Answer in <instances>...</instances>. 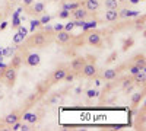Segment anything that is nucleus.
Returning <instances> with one entry per match:
<instances>
[{
	"mask_svg": "<svg viewBox=\"0 0 146 131\" xmlns=\"http://www.w3.org/2000/svg\"><path fill=\"white\" fill-rule=\"evenodd\" d=\"M7 2H10V3H13V2H16V0H7Z\"/></svg>",
	"mask_w": 146,
	"mask_h": 131,
	"instance_id": "42",
	"label": "nucleus"
},
{
	"mask_svg": "<svg viewBox=\"0 0 146 131\" xmlns=\"http://www.w3.org/2000/svg\"><path fill=\"white\" fill-rule=\"evenodd\" d=\"M140 2V0H130V3H133V5H137Z\"/></svg>",
	"mask_w": 146,
	"mask_h": 131,
	"instance_id": "41",
	"label": "nucleus"
},
{
	"mask_svg": "<svg viewBox=\"0 0 146 131\" xmlns=\"http://www.w3.org/2000/svg\"><path fill=\"white\" fill-rule=\"evenodd\" d=\"M88 13L89 12L86 10V9H83V7H78V9H75V10H72L70 12V16L75 19V20H85L88 18Z\"/></svg>",
	"mask_w": 146,
	"mask_h": 131,
	"instance_id": "7",
	"label": "nucleus"
},
{
	"mask_svg": "<svg viewBox=\"0 0 146 131\" xmlns=\"http://www.w3.org/2000/svg\"><path fill=\"white\" fill-rule=\"evenodd\" d=\"M22 3H23V6H25V7H28V6H31L34 3V0H22Z\"/></svg>",
	"mask_w": 146,
	"mask_h": 131,
	"instance_id": "37",
	"label": "nucleus"
},
{
	"mask_svg": "<svg viewBox=\"0 0 146 131\" xmlns=\"http://www.w3.org/2000/svg\"><path fill=\"white\" fill-rule=\"evenodd\" d=\"M95 85L100 86V85H101V80H100V79H95Z\"/></svg>",
	"mask_w": 146,
	"mask_h": 131,
	"instance_id": "40",
	"label": "nucleus"
},
{
	"mask_svg": "<svg viewBox=\"0 0 146 131\" xmlns=\"http://www.w3.org/2000/svg\"><path fill=\"white\" fill-rule=\"evenodd\" d=\"M105 9H120V0H104Z\"/></svg>",
	"mask_w": 146,
	"mask_h": 131,
	"instance_id": "18",
	"label": "nucleus"
},
{
	"mask_svg": "<svg viewBox=\"0 0 146 131\" xmlns=\"http://www.w3.org/2000/svg\"><path fill=\"white\" fill-rule=\"evenodd\" d=\"M66 73H67V70H66L64 67H58L57 70H54L53 74H51V83H58V82H62V80L64 79Z\"/></svg>",
	"mask_w": 146,
	"mask_h": 131,
	"instance_id": "10",
	"label": "nucleus"
},
{
	"mask_svg": "<svg viewBox=\"0 0 146 131\" xmlns=\"http://www.w3.org/2000/svg\"><path fill=\"white\" fill-rule=\"evenodd\" d=\"M48 42V38L45 32H35L34 35H31V37L28 38L27 44L31 45V47H42Z\"/></svg>",
	"mask_w": 146,
	"mask_h": 131,
	"instance_id": "1",
	"label": "nucleus"
},
{
	"mask_svg": "<svg viewBox=\"0 0 146 131\" xmlns=\"http://www.w3.org/2000/svg\"><path fill=\"white\" fill-rule=\"evenodd\" d=\"M85 93H86V96H88L89 99H92V98H96V96H98V93H100V92L96 90V89H88Z\"/></svg>",
	"mask_w": 146,
	"mask_h": 131,
	"instance_id": "26",
	"label": "nucleus"
},
{
	"mask_svg": "<svg viewBox=\"0 0 146 131\" xmlns=\"http://www.w3.org/2000/svg\"><path fill=\"white\" fill-rule=\"evenodd\" d=\"M3 79L6 80L7 86H13L16 82V68H13L12 66H7L3 73Z\"/></svg>",
	"mask_w": 146,
	"mask_h": 131,
	"instance_id": "3",
	"label": "nucleus"
},
{
	"mask_svg": "<svg viewBox=\"0 0 146 131\" xmlns=\"http://www.w3.org/2000/svg\"><path fill=\"white\" fill-rule=\"evenodd\" d=\"M117 76H118V73L115 68H105L101 71V77L105 80H114V79H117Z\"/></svg>",
	"mask_w": 146,
	"mask_h": 131,
	"instance_id": "12",
	"label": "nucleus"
},
{
	"mask_svg": "<svg viewBox=\"0 0 146 131\" xmlns=\"http://www.w3.org/2000/svg\"><path fill=\"white\" fill-rule=\"evenodd\" d=\"M121 86H123V89L126 90L127 88L133 86V80H131V79H124V82H123V85H121Z\"/></svg>",
	"mask_w": 146,
	"mask_h": 131,
	"instance_id": "31",
	"label": "nucleus"
},
{
	"mask_svg": "<svg viewBox=\"0 0 146 131\" xmlns=\"http://www.w3.org/2000/svg\"><path fill=\"white\" fill-rule=\"evenodd\" d=\"M18 32L21 34V35H23V37L27 38V35H28V29L27 28H23V26H19V29H18Z\"/></svg>",
	"mask_w": 146,
	"mask_h": 131,
	"instance_id": "32",
	"label": "nucleus"
},
{
	"mask_svg": "<svg viewBox=\"0 0 146 131\" xmlns=\"http://www.w3.org/2000/svg\"><path fill=\"white\" fill-rule=\"evenodd\" d=\"M63 26H64V25H62V23H57V25H56V26L53 28V31L58 32V31H62V29H63Z\"/></svg>",
	"mask_w": 146,
	"mask_h": 131,
	"instance_id": "35",
	"label": "nucleus"
},
{
	"mask_svg": "<svg viewBox=\"0 0 146 131\" xmlns=\"http://www.w3.org/2000/svg\"><path fill=\"white\" fill-rule=\"evenodd\" d=\"M25 41V37L23 35H21L19 32H16L15 35H13V44H21V42H23Z\"/></svg>",
	"mask_w": 146,
	"mask_h": 131,
	"instance_id": "23",
	"label": "nucleus"
},
{
	"mask_svg": "<svg viewBox=\"0 0 146 131\" xmlns=\"http://www.w3.org/2000/svg\"><path fill=\"white\" fill-rule=\"evenodd\" d=\"M41 18H40V23L41 25H47V23H50V20H51V16L50 15H45V13H42V15H40Z\"/></svg>",
	"mask_w": 146,
	"mask_h": 131,
	"instance_id": "21",
	"label": "nucleus"
},
{
	"mask_svg": "<svg viewBox=\"0 0 146 131\" xmlns=\"http://www.w3.org/2000/svg\"><path fill=\"white\" fill-rule=\"evenodd\" d=\"M135 77V80L133 82H136V83H142V85H145V82H146V73H145V70H140L137 74L133 76Z\"/></svg>",
	"mask_w": 146,
	"mask_h": 131,
	"instance_id": "19",
	"label": "nucleus"
},
{
	"mask_svg": "<svg viewBox=\"0 0 146 131\" xmlns=\"http://www.w3.org/2000/svg\"><path fill=\"white\" fill-rule=\"evenodd\" d=\"M143 96H145L143 90L142 92H137V93H133V96H131V106H137L139 102L143 99Z\"/></svg>",
	"mask_w": 146,
	"mask_h": 131,
	"instance_id": "17",
	"label": "nucleus"
},
{
	"mask_svg": "<svg viewBox=\"0 0 146 131\" xmlns=\"http://www.w3.org/2000/svg\"><path fill=\"white\" fill-rule=\"evenodd\" d=\"M83 6L88 12H96L101 6V0H85Z\"/></svg>",
	"mask_w": 146,
	"mask_h": 131,
	"instance_id": "11",
	"label": "nucleus"
},
{
	"mask_svg": "<svg viewBox=\"0 0 146 131\" xmlns=\"http://www.w3.org/2000/svg\"><path fill=\"white\" fill-rule=\"evenodd\" d=\"M58 18L60 19H67V18H70V12L67 10V9H62L58 12Z\"/></svg>",
	"mask_w": 146,
	"mask_h": 131,
	"instance_id": "28",
	"label": "nucleus"
},
{
	"mask_svg": "<svg viewBox=\"0 0 146 131\" xmlns=\"http://www.w3.org/2000/svg\"><path fill=\"white\" fill-rule=\"evenodd\" d=\"M21 125H22V122H19V121H16L15 124H12L10 127H12V130H13V131H16V130H21Z\"/></svg>",
	"mask_w": 146,
	"mask_h": 131,
	"instance_id": "33",
	"label": "nucleus"
},
{
	"mask_svg": "<svg viewBox=\"0 0 146 131\" xmlns=\"http://www.w3.org/2000/svg\"><path fill=\"white\" fill-rule=\"evenodd\" d=\"M22 117H23V121L28 122V124H35L38 121V115L34 114V112H25Z\"/></svg>",
	"mask_w": 146,
	"mask_h": 131,
	"instance_id": "15",
	"label": "nucleus"
},
{
	"mask_svg": "<svg viewBox=\"0 0 146 131\" xmlns=\"http://www.w3.org/2000/svg\"><path fill=\"white\" fill-rule=\"evenodd\" d=\"M70 39H72V35H70V32H67V31H64V29H62V31L56 32V41H57L58 44L64 45V44L70 42Z\"/></svg>",
	"mask_w": 146,
	"mask_h": 131,
	"instance_id": "8",
	"label": "nucleus"
},
{
	"mask_svg": "<svg viewBox=\"0 0 146 131\" xmlns=\"http://www.w3.org/2000/svg\"><path fill=\"white\" fill-rule=\"evenodd\" d=\"M21 130H22V131H29V130H32V128H31V125H29L28 122H27V124H23V122H22Z\"/></svg>",
	"mask_w": 146,
	"mask_h": 131,
	"instance_id": "34",
	"label": "nucleus"
},
{
	"mask_svg": "<svg viewBox=\"0 0 146 131\" xmlns=\"http://www.w3.org/2000/svg\"><path fill=\"white\" fill-rule=\"evenodd\" d=\"M80 92H82V88H76V89H75V93H76V95H80Z\"/></svg>",
	"mask_w": 146,
	"mask_h": 131,
	"instance_id": "39",
	"label": "nucleus"
},
{
	"mask_svg": "<svg viewBox=\"0 0 146 131\" xmlns=\"http://www.w3.org/2000/svg\"><path fill=\"white\" fill-rule=\"evenodd\" d=\"M104 19L107 22H115L118 19V9H107L104 13Z\"/></svg>",
	"mask_w": 146,
	"mask_h": 131,
	"instance_id": "13",
	"label": "nucleus"
},
{
	"mask_svg": "<svg viewBox=\"0 0 146 131\" xmlns=\"http://www.w3.org/2000/svg\"><path fill=\"white\" fill-rule=\"evenodd\" d=\"M80 73L83 77H86V79H92V77H96V66H95V61L94 63H85V66L82 67L80 70Z\"/></svg>",
	"mask_w": 146,
	"mask_h": 131,
	"instance_id": "2",
	"label": "nucleus"
},
{
	"mask_svg": "<svg viewBox=\"0 0 146 131\" xmlns=\"http://www.w3.org/2000/svg\"><path fill=\"white\" fill-rule=\"evenodd\" d=\"M139 12L136 10H129V9H118V18H133L137 16Z\"/></svg>",
	"mask_w": 146,
	"mask_h": 131,
	"instance_id": "14",
	"label": "nucleus"
},
{
	"mask_svg": "<svg viewBox=\"0 0 146 131\" xmlns=\"http://www.w3.org/2000/svg\"><path fill=\"white\" fill-rule=\"evenodd\" d=\"M136 66H139L142 70H145L146 68V61H145V57L142 55V57H137V60H136V63H135Z\"/></svg>",
	"mask_w": 146,
	"mask_h": 131,
	"instance_id": "24",
	"label": "nucleus"
},
{
	"mask_svg": "<svg viewBox=\"0 0 146 131\" xmlns=\"http://www.w3.org/2000/svg\"><path fill=\"white\" fill-rule=\"evenodd\" d=\"M75 77H76V74L75 73H73V71H67V73H66V76H64V82H67V83H72L73 80H75Z\"/></svg>",
	"mask_w": 146,
	"mask_h": 131,
	"instance_id": "25",
	"label": "nucleus"
},
{
	"mask_svg": "<svg viewBox=\"0 0 146 131\" xmlns=\"http://www.w3.org/2000/svg\"><path fill=\"white\" fill-rule=\"evenodd\" d=\"M28 9H29L28 13H31L34 16H40V15L45 13V5L42 2H34L31 6H28Z\"/></svg>",
	"mask_w": 146,
	"mask_h": 131,
	"instance_id": "6",
	"label": "nucleus"
},
{
	"mask_svg": "<svg viewBox=\"0 0 146 131\" xmlns=\"http://www.w3.org/2000/svg\"><path fill=\"white\" fill-rule=\"evenodd\" d=\"M85 63H86V58H83V57H76V58H73V60L70 61V71H73L75 74L80 73V70L82 67L85 66Z\"/></svg>",
	"mask_w": 146,
	"mask_h": 131,
	"instance_id": "5",
	"label": "nucleus"
},
{
	"mask_svg": "<svg viewBox=\"0 0 146 131\" xmlns=\"http://www.w3.org/2000/svg\"><path fill=\"white\" fill-rule=\"evenodd\" d=\"M19 114L18 112H12V114H7L6 117H5V122L7 124V125H12V124H15L16 121H19Z\"/></svg>",
	"mask_w": 146,
	"mask_h": 131,
	"instance_id": "16",
	"label": "nucleus"
},
{
	"mask_svg": "<svg viewBox=\"0 0 146 131\" xmlns=\"http://www.w3.org/2000/svg\"><path fill=\"white\" fill-rule=\"evenodd\" d=\"M7 28V22H2V25H0V31H5Z\"/></svg>",
	"mask_w": 146,
	"mask_h": 131,
	"instance_id": "38",
	"label": "nucleus"
},
{
	"mask_svg": "<svg viewBox=\"0 0 146 131\" xmlns=\"http://www.w3.org/2000/svg\"><path fill=\"white\" fill-rule=\"evenodd\" d=\"M86 44L91 45V47H101L102 45V37L101 34L98 32H89V35L86 37Z\"/></svg>",
	"mask_w": 146,
	"mask_h": 131,
	"instance_id": "4",
	"label": "nucleus"
},
{
	"mask_svg": "<svg viewBox=\"0 0 146 131\" xmlns=\"http://www.w3.org/2000/svg\"><path fill=\"white\" fill-rule=\"evenodd\" d=\"M58 99H60V95H56V96H53V98L50 99V103H51V105H54Z\"/></svg>",
	"mask_w": 146,
	"mask_h": 131,
	"instance_id": "36",
	"label": "nucleus"
},
{
	"mask_svg": "<svg viewBox=\"0 0 146 131\" xmlns=\"http://www.w3.org/2000/svg\"><path fill=\"white\" fill-rule=\"evenodd\" d=\"M25 63L29 67H36V66H40V63H41V57H40V54H36V53H29L27 55V58H25Z\"/></svg>",
	"mask_w": 146,
	"mask_h": 131,
	"instance_id": "9",
	"label": "nucleus"
},
{
	"mask_svg": "<svg viewBox=\"0 0 146 131\" xmlns=\"http://www.w3.org/2000/svg\"><path fill=\"white\" fill-rule=\"evenodd\" d=\"M140 70H142V68H140L139 66H136V64H133V66H130V67H129V73H130L131 76H135V74H137V73H139Z\"/></svg>",
	"mask_w": 146,
	"mask_h": 131,
	"instance_id": "27",
	"label": "nucleus"
},
{
	"mask_svg": "<svg viewBox=\"0 0 146 131\" xmlns=\"http://www.w3.org/2000/svg\"><path fill=\"white\" fill-rule=\"evenodd\" d=\"M21 64H22V57H21L19 54H16V55H15L13 58H12V61H10V66L13 67V68H16V70H18V68L21 67Z\"/></svg>",
	"mask_w": 146,
	"mask_h": 131,
	"instance_id": "20",
	"label": "nucleus"
},
{
	"mask_svg": "<svg viewBox=\"0 0 146 131\" xmlns=\"http://www.w3.org/2000/svg\"><path fill=\"white\" fill-rule=\"evenodd\" d=\"M15 54V47H6V48H5V51H3V55L5 57H12V55H13Z\"/></svg>",
	"mask_w": 146,
	"mask_h": 131,
	"instance_id": "22",
	"label": "nucleus"
},
{
	"mask_svg": "<svg viewBox=\"0 0 146 131\" xmlns=\"http://www.w3.org/2000/svg\"><path fill=\"white\" fill-rule=\"evenodd\" d=\"M63 29L67 31V32H72L73 29H75V22H69V23H66V25L63 26Z\"/></svg>",
	"mask_w": 146,
	"mask_h": 131,
	"instance_id": "29",
	"label": "nucleus"
},
{
	"mask_svg": "<svg viewBox=\"0 0 146 131\" xmlns=\"http://www.w3.org/2000/svg\"><path fill=\"white\" fill-rule=\"evenodd\" d=\"M38 26H41L40 19H32V20H31V31H34L35 28H38Z\"/></svg>",
	"mask_w": 146,
	"mask_h": 131,
	"instance_id": "30",
	"label": "nucleus"
}]
</instances>
